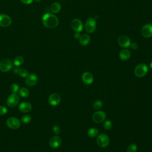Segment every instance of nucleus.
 <instances>
[{"label": "nucleus", "instance_id": "27", "mask_svg": "<svg viewBox=\"0 0 152 152\" xmlns=\"http://www.w3.org/2000/svg\"><path fill=\"white\" fill-rule=\"evenodd\" d=\"M10 90L12 93H17L19 91V86L17 84L14 83L11 86Z\"/></svg>", "mask_w": 152, "mask_h": 152}, {"label": "nucleus", "instance_id": "26", "mask_svg": "<svg viewBox=\"0 0 152 152\" xmlns=\"http://www.w3.org/2000/svg\"><path fill=\"white\" fill-rule=\"evenodd\" d=\"M137 150V146L135 144H130L127 148V152H136Z\"/></svg>", "mask_w": 152, "mask_h": 152}, {"label": "nucleus", "instance_id": "31", "mask_svg": "<svg viewBox=\"0 0 152 152\" xmlns=\"http://www.w3.org/2000/svg\"><path fill=\"white\" fill-rule=\"evenodd\" d=\"M53 132L56 134V135H58L59 133H60V131H61V129H60V127L58 126V125H54L53 126Z\"/></svg>", "mask_w": 152, "mask_h": 152}, {"label": "nucleus", "instance_id": "35", "mask_svg": "<svg viewBox=\"0 0 152 152\" xmlns=\"http://www.w3.org/2000/svg\"><path fill=\"white\" fill-rule=\"evenodd\" d=\"M18 66H16V68H15L14 69H13V72L16 74H18V72H19V71L20 69V68H17Z\"/></svg>", "mask_w": 152, "mask_h": 152}, {"label": "nucleus", "instance_id": "12", "mask_svg": "<svg viewBox=\"0 0 152 152\" xmlns=\"http://www.w3.org/2000/svg\"><path fill=\"white\" fill-rule=\"evenodd\" d=\"M71 26L75 32H80L83 30V23L78 18H75L71 21Z\"/></svg>", "mask_w": 152, "mask_h": 152}, {"label": "nucleus", "instance_id": "23", "mask_svg": "<svg viewBox=\"0 0 152 152\" xmlns=\"http://www.w3.org/2000/svg\"><path fill=\"white\" fill-rule=\"evenodd\" d=\"M87 134H88V135L90 137H96L98 134H99V131L97 129L95 128H90L88 132H87Z\"/></svg>", "mask_w": 152, "mask_h": 152}, {"label": "nucleus", "instance_id": "36", "mask_svg": "<svg viewBox=\"0 0 152 152\" xmlns=\"http://www.w3.org/2000/svg\"><path fill=\"white\" fill-rule=\"evenodd\" d=\"M36 2H42V1H43V0H35Z\"/></svg>", "mask_w": 152, "mask_h": 152}, {"label": "nucleus", "instance_id": "14", "mask_svg": "<svg viewBox=\"0 0 152 152\" xmlns=\"http://www.w3.org/2000/svg\"><path fill=\"white\" fill-rule=\"evenodd\" d=\"M37 81L38 78L36 74H30L26 77L25 83L28 86H33L37 83Z\"/></svg>", "mask_w": 152, "mask_h": 152}, {"label": "nucleus", "instance_id": "7", "mask_svg": "<svg viewBox=\"0 0 152 152\" xmlns=\"http://www.w3.org/2000/svg\"><path fill=\"white\" fill-rule=\"evenodd\" d=\"M12 68V63L10 59H5L0 62V70L2 72H8Z\"/></svg>", "mask_w": 152, "mask_h": 152}, {"label": "nucleus", "instance_id": "10", "mask_svg": "<svg viewBox=\"0 0 152 152\" xmlns=\"http://www.w3.org/2000/svg\"><path fill=\"white\" fill-rule=\"evenodd\" d=\"M118 43L122 48H128L130 46L131 41L127 36L121 35L118 39Z\"/></svg>", "mask_w": 152, "mask_h": 152}, {"label": "nucleus", "instance_id": "6", "mask_svg": "<svg viewBox=\"0 0 152 152\" xmlns=\"http://www.w3.org/2000/svg\"><path fill=\"white\" fill-rule=\"evenodd\" d=\"M7 125L11 129H18L21 125L20 121L15 117H10L7 119L6 121Z\"/></svg>", "mask_w": 152, "mask_h": 152}, {"label": "nucleus", "instance_id": "4", "mask_svg": "<svg viewBox=\"0 0 152 152\" xmlns=\"http://www.w3.org/2000/svg\"><path fill=\"white\" fill-rule=\"evenodd\" d=\"M19 100V96L17 93H12L7 99V104L10 107H14L18 104Z\"/></svg>", "mask_w": 152, "mask_h": 152}, {"label": "nucleus", "instance_id": "3", "mask_svg": "<svg viewBox=\"0 0 152 152\" xmlns=\"http://www.w3.org/2000/svg\"><path fill=\"white\" fill-rule=\"evenodd\" d=\"M96 142L99 147L102 148H104L107 147L109 144V137L105 134H101L98 135Z\"/></svg>", "mask_w": 152, "mask_h": 152}, {"label": "nucleus", "instance_id": "9", "mask_svg": "<svg viewBox=\"0 0 152 152\" xmlns=\"http://www.w3.org/2000/svg\"><path fill=\"white\" fill-rule=\"evenodd\" d=\"M12 23L11 18L10 16L5 14H0V26L2 27H7L11 25Z\"/></svg>", "mask_w": 152, "mask_h": 152}, {"label": "nucleus", "instance_id": "8", "mask_svg": "<svg viewBox=\"0 0 152 152\" xmlns=\"http://www.w3.org/2000/svg\"><path fill=\"white\" fill-rule=\"evenodd\" d=\"M106 116V113L103 111H97L93 113L92 119L96 123H101L105 120Z\"/></svg>", "mask_w": 152, "mask_h": 152}, {"label": "nucleus", "instance_id": "17", "mask_svg": "<svg viewBox=\"0 0 152 152\" xmlns=\"http://www.w3.org/2000/svg\"><path fill=\"white\" fill-rule=\"evenodd\" d=\"M82 81L86 84H91L93 81V76L89 72H85L81 76Z\"/></svg>", "mask_w": 152, "mask_h": 152}, {"label": "nucleus", "instance_id": "13", "mask_svg": "<svg viewBox=\"0 0 152 152\" xmlns=\"http://www.w3.org/2000/svg\"><path fill=\"white\" fill-rule=\"evenodd\" d=\"M48 102L50 105L56 106L59 104L61 102V97L58 93H52L49 96L48 98Z\"/></svg>", "mask_w": 152, "mask_h": 152}, {"label": "nucleus", "instance_id": "25", "mask_svg": "<svg viewBox=\"0 0 152 152\" xmlns=\"http://www.w3.org/2000/svg\"><path fill=\"white\" fill-rule=\"evenodd\" d=\"M31 120V118L30 115H24L22 116L21 119V121L24 124H28L29 123Z\"/></svg>", "mask_w": 152, "mask_h": 152}, {"label": "nucleus", "instance_id": "34", "mask_svg": "<svg viewBox=\"0 0 152 152\" xmlns=\"http://www.w3.org/2000/svg\"><path fill=\"white\" fill-rule=\"evenodd\" d=\"M74 37L76 39H79L81 37V34L80 33V32H75V33L74 34Z\"/></svg>", "mask_w": 152, "mask_h": 152}, {"label": "nucleus", "instance_id": "5", "mask_svg": "<svg viewBox=\"0 0 152 152\" xmlns=\"http://www.w3.org/2000/svg\"><path fill=\"white\" fill-rule=\"evenodd\" d=\"M96 21L93 18H88L85 23L86 31L88 33H91L96 30Z\"/></svg>", "mask_w": 152, "mask_h": 152}, {"label": "nucleus", "instance_id": "21", "mask_svg": "<svg viewBox=\"0 0 152 152\" xmlns=\"http://www.w3.org/2000/svg\"><path fill=\"white\" fill-rule=\"evenodd\" d=\"M24 61V59L22 56H17L15 58L14 60V65L15 66H21Z\"/></svg>", "mask_w": 152, "mask_h": 152}, {"label": "nucleus", "instance_id": "28", "mask_svg": "<svg viewBox=\"0 0 152 152\" xmlns=\"http://www.w3.org/2000/svg\"><path fill=\"white\" fill-rule=\"evenodd\" d=\"M102 104H103L102 102L100 100H97L95 101L94 103H93V107L95 109H99L102 107Z\"/></svg>", "mask_w": 152, "mask_h": 152}, {"label": "nucleus", "instance_id": "11", "mask_svg": "<svg viewBox=\"0 0 152 152\" xmlns=\"http://www.w3.org/2000/svg\"><path fill=\"white\" fill-rule=\"evenodd\" d=\"M141 34L145 38L152 37V24H147L141 28Z\"/></svg>", "mask_w": 152, "mask_h": 152}, {"label": "nucleus", "instance_id": "22", "mask_svg": "<svg viewBox=\"0 0 152 152\" xmlns=\"http://www.w3.org/2000/svg\"><path fill=\"white\" fill-rule=\"evenodd\" d=\"M19 94L22 97H27L29 95V90L26 87H21L19 90Z\"/></svg>", "mask_w": 152, "mask_h": 152}, {"label": "nucleus", "instance_id": "18", "mask_svg": "<svg viewBox=\"0 0 152 152\" xmlns=\"http://www.w3.org/2000/svg\"><path fill=\"white\" fill-rule=\"evenodd\" d=\"M131 56V52L128 49H123L122 50L119 55V58L122 61L128 60Z\"/></svg>", "mask_w": 152, "mask_h": 152}, {"label": "nucleus", "instance_id": "19", "mask_svg": "<svg viewBox=\"0 0 152 152\" xmlns=\"http://www.w3.org/2000/svg\"><path fill=\"white\" fill-rule=\"evenodd\" d=\"M90 41V37L89 35L87 34H84L81 36L80 38L79 39V42L81 45L82 46H86L87 45Z\"/></svg>", "mask_w": 152, "mask_h": 152}, {"label": "nucleus", "instance_id": "33", "mask_svg": "<svg viewBox=\"0 0 152 152\" xmlns=\"http://www.w3.org/2000/svg\"><path fill=\"white\" fill-rule=\"evenodd\" d=\"M20 1L22 3H23L24 4H26V5L30 4L33 1V0H20Z\"/></svg>", "mask_w": 152, "mask_h": 152}, {"label": "nucleus", "instance_id": "16", "mask_svg": "<svg viewBox=\"0 0 152 152\" xmlns=\"http://www.w3.org/2000/svg\"><path fill=\"white\" fill-rule=\"evenodd\" d=\"M62 140L59 136H53L49 140V145L52 148H58L61 144Z\"/></svg>", "mask_w": 152, "mask_h": 152}, {"label": "nucleus", "instance_id": "29", "mask_svg": "<svg viewBox=\"0 0 152 152\" xmlns=\"http://www.w3.org/2000/svg\"><path fill=\"white\" fill-rule=\"evenodd\" d=\"M112 126V123L110 120H106L103 124V127L106 129H109Z\"/></svg>", "mask_w": 152, "mask_h": 152}, {"label": "nucleus", "instance_id": "15", "mask_svg": "<svg viewBox=\"0 0 152 152\" xmlns=\"http://www.w3.org/2000/svg\"><path fill=\"white\" fill-rule=\"evenodd\" d=\"M32 108L31 103L27 102H24L21 103L18 106V109L20 112L23 113H27L31 111Z\"/></svg>", "mask_w": 152, "mask_h": 152}, {"label": "nucleus", "instance_id": "2", "mask_svg": "<svg viewBox=\"0 0 152 152\" xmlns=\"http://www.w3.org/2000/svg\"><path fill=\"white\" fill-rule=\"evenodd\" d=\"M148 72V66L145 64H140L136 66L134 69V74L138 77H142Z\"/></svg>", "mask_w": 152, "mask_h": 152}, {"label": "nucleus", "instance_id": "20", "mask_svg": "<svg viewBox=\"0 0 152 152\" xmlns=\"http://www.w3.org/2000/svg\"><path fill=\"white\" fill-rule=\"evenodd\" d=\"M61 6L58 2H53L50 6V10L53 13H58L61 11Z\"/></svg>", "mask_w": 152, "mask_h": 152}, {"label": "nucleus", "instance_id": "32", "mask_svg": "<svg viewBox=\"0 0 152 152\" xmlns=\"http://www.w3.org/2000/svg\"><path fill=\"white\" fill-rule=\"evenodd\" d=\"M131 48L132 49V50H137L138 48V45L137 43L135 42H133V43H131L130 44V46Z\"/></svg>", "mask_w": 152, "mask_h": 152}, {"label": "nucleus", "instance_id": "30", "mask_svg": "<svg viewBox=\"0 0 152 152\" xmlns=\"http://www.w3.org/2000/svg\"><path fill=\"white\" fill-rule=\"evenodd\" d=\"M8 112V109L4 106H0V115H4Z\"/></svg>", "mask_w": 152, "mask_h": 152}, {"label": "nucleus", "instance_id": "1", "mask_svg": "<svg viewBox=\"0 0 152 152\" xmlns=\"http://www.w3.org/2000/svg\"><path fill=\"white\" fill-rule=\"evenodd\" d=\"M43 26L48 28H53L56 27L59 23L58 17L52 13L45 14L42 18Z\"/></svg>", "mask_w": 152, "mask_h": 152}, {"label": "nucleus", "instance_id": "37", "mask_svg": "<svg viewBox=\"0 0 152 152\" xmlns=\"http://www.w3.org/2000/svg\"><path fill=\"white\" fill-rule=\"evenodd\" d=\"M150 67L152 68V61L150 62Z\"/></svg>", "mask_w": 152, "mask_h": 152}, {"label": "nucleus", "instance_id": "24", "mask_svg": "<svg viewBox=\"0 0 152 152\" xmlns=\"http://www.w3.org/2000/svg\"><path fill=\"white\" fill-rule=\"evenodd\" d=\"M18 75L21 77L26 78L28 75V72L25 68H20V69L19 71V72H18Z\"/></svg>", "mask_w": 152, "mask_h": 152}]
</instances>
